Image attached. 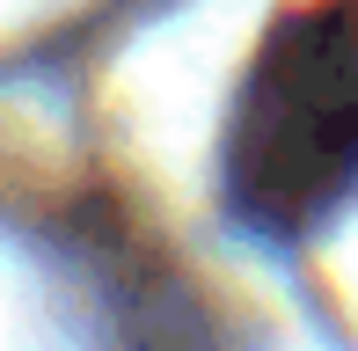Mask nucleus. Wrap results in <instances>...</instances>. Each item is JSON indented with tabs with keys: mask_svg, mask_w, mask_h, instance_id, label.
Listing matches in <instances>:
<instances>
[{
	"mask_svg": "<svg viewBox=\"0 0 358 351\" xmlns=\"http://www.w3.org/2000/svg\"><path fill=\"white\" fill-rule=\"evenodd\" d=\"M227 205L292 242L358 190V0H307L264 29L227 110Z\"/></svg>",
	"mask_w": 358,
	"mask_h": 351,
	"instance_id": "obj_1",
	"label": "nucleus"
}]
</instances>
